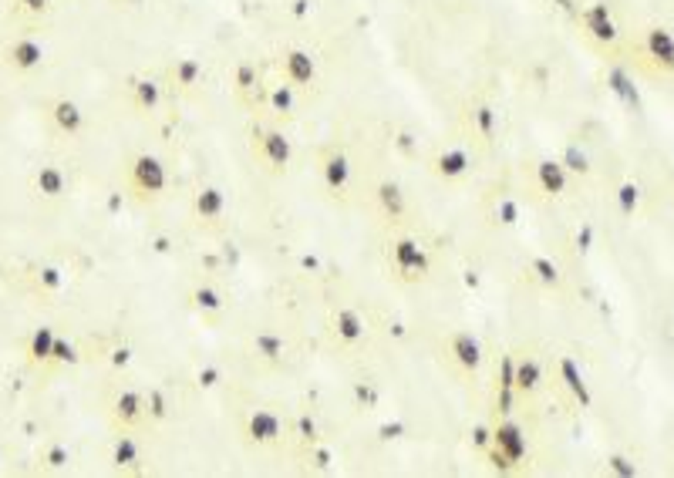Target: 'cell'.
Masks as SVG:
<instances>
[{
  "label": "cell",
  "instance_id": "cell-13",
  "mask_svg": "<svg viewBox=\"0 0 674 478\" xmlns=\"http://www.w3.org/2000/svg\"><path fill=\"white\" fill-rule=\"evenodd\" d=\"M334 334H337V341L341 344H358V341H365V320H361V313L358 310H347L341 306L337 313H334Z\"/></svg>",
  "mask_w": 674,
  "mask_h": 478
},
{
  "label": "cell",
  "instance_id": "cell-14",
  "mask_svg": "<svg viewBox=\"0 0 674 478\" xmlns=\"http://www.w3.org/2000/svg\"><path fill=\"white\" fill-rule=\"evenodd\" d=\"M513 381H516V391H520V394H533L539 384H543V364H539L533 354L520 357V361L513 364Z\"/></svg>",
  "mask_w": 674,
  "mask_h": 478
},
{
  "label": "cell",
  "instance_id": "cell-17",
  "mask_svg": "<svg viewBox=\"0 0 674 478\" xmlns=\"http://www.w3.org/2000/svg\"><path fill=\"white\" fill-rule=\"evenodd\" d=\"M378 202H381V209H385L388 219H402L404 209H408L404 192L398 189L395 182H381V186H378Z\"/></svg>",
  "mask_w": 674,
  "mask_h": 478
},
{
  "label": "cell",
  "instance_id": "cell-25",
  "mask_svg": "<svg viewBox=\"0 0 674 478\" xmlns=\"http://www.w3.org/2000/svg\"><path fill=\"white\" fill-rule=\"evenodd\" d=\"M610 88H614L617 95L624 98L631 108H640V98H637V88L631 84V77L624 75V71H610Z\"/></svg>",
  "mask_w": 674,
  "mask_h": 478
},
{
  "label": "cell",
  "instance_id": "cell-28",
  "mask_svg": "<svg viewBox=\"0 0 674 478\" xmlns=\"http://www.w3.org/2000/svg\"><path fill=\"white\" fill-rule=\"evenodd\" d=\"M193 300L203 313H219V310H223V297H219V290H212V287H199L193 293Z\"/></svg>",
  "mask_w": 674,
  "mask_h": 478
},
{
  "label": "cell",
  "instance_id": "cell-20",
  "mask_svg": "<svg viewBox=\"0 0 674 478\" xmlns=\"http://www.w3.org/2000/svg\"><path fill=\"white\" fill-rule=\"evenodd\" d=\"M142 411H145V401H142V394H135V391H122L115 401V418L122 424H132L135 418H142Z\"/></svg>",
  "mask_w": 674,
  "mask_h": 478
},
{
  "label": "cell",
  "instance_id": "cell-22",
  "mask_svg": "<svg viewBox=\"0 0 674 478\" xmlns=\"http://www.w3.org/2000/svg\"><path fill=\"white\" fill-rule=\"evenodd\" d=\"M233 84H236V91H240V95H250V91H256V88H260V75H256V64L243 61V64L236 68V75H233Z\"/></svg>",
  "mask_w": 674,
  "mask_h": 478
},
{
  "label": "cell",
  "instance_id": "cell-6",
  "mask_svg": "<svg viewBox=\"0 0 674 478\" xmlns=\"http://www.w3.org/2000/svg\"><path fill=\"white\" fill-rule=\"evenodd\" d=\"M448 354H452V361L459 364L465 374H476L482 367V344H479V337L469 334V330H455V334H452Z\"/></svg>",
  "mask_w": 674,
  "mask_h": 478
},
{
  "label": "cell",
  "instance_id": "cell-36",
  "mask_svg": "<svg viewBox=\"0 0 674 478\" xmlns=\"http://www.w3.org/2000/svg\"><path fill=\"white\" fill-rule=\"evenodd\" d=\"M27 10H44V0H24Z\"/></svg>",
  "mask_w": 674,
  "mask_h": 478
},
{
  "label": "cell",
  "instance_id": "cell-11",
  "mask_svg": "<svg viewBox=\"0 0 674 478\" xmlns=\"http://www.w3.org/2000/svg\"><path fill=\"white\" fill-rule=\"evenodd\" d=\"M321 175H324V186L330 192H344L351 182V162L344 152H328L321 162Z\"/></svg>",
  "mask_w": 674,
  "mask_h": 478
},
{
  "label": "cell",
  "instance_id": "cell-31",
  "mask_svg": "<svg viewBox=\"0 0 674 478\" xmlns=\"http://www.w3.org/2000/svg\"><path fill=\"white\" fill-rule=\"evenodd\" d=\"M38 61H41V47H38V44L24 40V44L14 47V64H20V68H34Z\"/></svg>",
  "mask_w": 674,
  "mask_h": 478
},
{
  "label": "cell",
  "instance_id": "cell-16",
  "mask_svg": "<svg viewBox=\"0 0 674 478\" xmlns=\"http://www.w3.org/2000/svg\"><path fill=\"white\" fill-rule=\"evenodd\" d=\"M226 209V195L216 189V186H206V189L196 192V216L206 219V223H216Z\"/></svg>",
  "mask_w": 674,
  "mask_h": 478
},
{
  "label": "cell",
  "instance_id": "cell-10",
  "mask_svg": "<svg viewBox=\"0 0 674 478\" xmlns=\"http://www.w3.org/2000/svg\"><path fill=\"white\" fill-rule=\"evenodd\" d=\"M247 431H250V438L256 445H270V441L280 438V431H284V421L277 411H267V408H260V411H253L250 414V424H247Z\"/></svg>",
  "mask_w": 674,
  "mask_h": 478
},
{
  "label": "cell",
  "instance_id": "cell-32",
  "mask_svg": "<svg viewBox=\"0 0 674 478\" xmlns=\"http://www.w3.org/2000/svg\"><path fill=\"white\" fill-rule=\"evenodd\" d=\"M115 461H118V465H132V461H138V448H135V441L129 438V435H122V438H118Z\"/></svg>",
  "mask_w": 674,
  "mask_h": 478
},
{
  "label": "cell",
  "instance_id": "cell-4",
  "mask_svg": "<svg viewBox=\"0 0 674 478\" xmlns=\"http://www.w3.org/2000/svg\"><path fill=\"white\" fill-rule=\"evenodd\" d=\"M132 186L142 195H162L166 186H169V172H166V165H162V158H155V155H138L132 162Z\"/></svg>",
  "mask_w": 674,
  "mask_h": 478
},
{
  "label": "cell",
  "instance_id": "cell-35",
  "mask_svg": "<svg viewBox=\"0 0 674 478\" xmlns=\"http://www.w3.org/2000/svg\"><path fill=\"white\" fill-rule=\"evenodd\" d=\"M145 404H152V414H155V418H162V414H166V401H162L159 394H152V398H149Z\"/></svg>",
  "mask_w": 674,
  "mask_h": 478
},
{
  "label": "cell",
  "instance_id": "cell-19",
  "mask_svg": "<svg viewBox=\"0 0 674 478\" xmlns=\"http://www.w3.org/2000/svg\"><path fill=\"white\" fill-rule=\"evenodd\" d=\"M54 121H58L61 132L78 135L81 125H85V115H81V108H78L75 101H58V105H54Z\"/></svg>",
  "mask_w": 674,
  "mask_h": 478
},
{
  "label": "cell",
  "instance_id": "cell-29",
  "mask_svg": "<svg viewBox=\"0 0 674 478\" xmlns=\"http://www.w3.org/2000/svg\"><path fill=\"white\" fill-rule=\"evenodd\" d=\"M637 202H640V189H637L634 182H624V186L617 189V206H620V212H624V216H634Z\"/></svg>",
  "mask_w": 674,
  "mask_h": 478
},
{
  "label": "cell",
  "instance_id": "cell-12",
  "mask_svg": "<svg viewBox=\"0 0 674 478\" xmlns=\"http://www.w3.org/2000/svg\"><path fill=\"white\" fill-rule=\"evenodd\" d=\"M559 381L566 384V391H570L583 408L594 404V394H590V387L583 381V371H580V364L573 361V357H559Z\"/></svg>",
  "mask_w": 674,
  "mask_h": 478
},
{
  "label": "cell",
  "instance_id": "cell-26",
  "mask_svg": "<svg viewBox=\"0 0 674 478\" xmlns=\"http://www.w3.org/2000/svg\"><path fill=\"white\" fill-rule=\"evenodd\" d=\"M38 189L44 192V195H61L64 192V175H61V169H41L38 172Z\"/></svg>",
  "mask_w": 674,
  "mask_h": 478
},
{
  "label": "cell",
  "instance_id": "cell-24",
  "mask_svg": "<svg viewBox=\"0 0 674 478\" xmlns=\"http://www.w3.org/2000/svg\"><path fill=\"white\" fill-rule=\"evenodd\" d=\"M199 77H203V64H199L196 58H182V61H175V81H179L182 88H193Z\"/></svg>",
  "mask_w": 674,
  "mask_h": 478
},
{
  "label": "cell",
  "instance_id": "cell-33",
  "mask_svg": "<svg viewBox=\"0 0 674 478\" xmlns=\"http://www.w3.org/2000/svg\"><path fill=\"white\" fill-rule=\"evenodd\" d=\"M563 165H566V172H580V175L590 169V165H587V155L580 152L577 145H570V149H566V162H563Z\"/></svg>",
  "mask_w": 674,
  "mask_h": 478
},
{
  "label": "cell",
  "instance_id": "cell-8",
  "mask_svg": "<svg viewBox=\"0 0 674 478\" xmlns=\"http://www.w3.org/2000/svg\"><path fill=\"white\" fill-rule=\"evenodd\" d=\"M644 51L661 71H674V34L668 27H651L644 34Z\"/></svg>",
  "mask_w": 674,
  "mask_h": 478
},
{
  "label": "cell",
  "instance_id": "cell-7",
  "mask_svg": "<svg viewBox=\"0 0 674 478\" xmlns=\"http://www.w3.org/2000/svg\"><path fill=\"white\" fill-rule=\"evenodd\" d=\"M284 77H287V84L293 88H307L314 84V77H317V61L310 51H300V47H293L284 54Z\"/></svg>",
  "mask_w": 674,
  "mask_h": 478
},
{
  "label": "cell",
  "instance_id": "cell-5",
  "mask_svg": "<svg viewBox=\"0 0 674 478\" xmlns=\"http://www.w3.org/2000/svg\"><path fill=\"white\" fill-rule=\"evenodd\" d=\"M580 24H583V31L594 40H600V44H614L617 34H620L614 17H610V10H607V3H587V7L580 10Z\"/></svg>",
  "mask_w": 674,
  "mask_h": 478
},
{
  "label": "cell",
  "instance_id": "cell-1",
  "mask_svg": "<svg viewBox=\"0 0 674 478\" xmlns=\"http://www.w3.org/2000/svg\"><path fill=\"white\" fill-rule=\"evenodd\" d=\"M388 263H391L395 276H398L402 283H418V280L428 276V269H432L428 249H425L418 239H411V236H398V239L388 243Z\"/></svg>",
  "mask_w": 674,
  "mask_h": 478
},
{
  "label": "cell",
  "instance_id": "cell-27",
  "mask_svg": "<svg viewBox=\"0 0 674 478\" xmlns=\"http://www.w3.org/2000/svg\"><path fill=\"white\" fill-rule=\"evenodd\" d=\"M270 108L280 112V115H290L293 112V84H277L270 91Z\"/></svg>",
  "mask_w": 674,
  "mask_h": 478
},
{
  "label": "cell",
  "instance_id": "cell-21",
  "mask_svg": "<svg viewBox=\"0 0 674 478\" xmlns=\"http://www.w3.org/2000/svg\"><path fill=\"white\" fill-rule=\"evenodd\" d=\"M54 341H58V334H54L51 327H41L38 334H34V341H31V357H34V361H47V357L54 354Z\"/></svg>",
  "mask_w": 674,
  "mask_h": 478
},
{
  "label": "cell",
  "instance_id": "cell-30",
  "mask_svg": "<svg viewBox=\"0 0 674 478\" xmlns=\"http://www.w3.org/2000/svg\"><path fill=\"white\" fill-rule=\"evenodd\" d=\"M533 273H536L546 287H557V283H559L557 263H553V260H546V256H536V260H533Z\"/></svg>",
  "mask_w": 674,
  "mask_h": 478
},
{
  "label": "cell",
  "instance_id": "cell-9",
  "mask_svg": "<svg viewBox=\"0 0 674 478\" xmlns=\"http://www.w3.org/2000/svg\"><path fill=\"white\" fill-rule=\"evenodd\" d=\"M566 182H570V175H566V165H563V162H557V158H543V162H536L539 192H546V195H563V192H566Z\"/></svg>",
  "mask_w": 674,
  "mask_h": 478
},
{
  "label": "cell",
  "instance_id": "cell-2",
  "mask_svg": "<svg viewBox=\"0 0 674 478\" xmlns=\"http://www.w3.org/2000/svg\"><path fill=\"white\" fill-rule=\"evenodd\" d=\"M489 451H492L496 465H502V468H513V465H520L522 455H526V435H522V428H520V424H516L513 418L499 421V424L492 428Z\"/></svg>",
  "mask_w": 674,
  "mask_h": 478
},
{
  "label": "cell",
  "instance_id": "cell-15",
  "mask_svg": "<svg viewBox=\"0 0 674 478\" xmlns=\"http://www.w3.org/2000/svg\"><path fill=\"white\" fill-rule=\"evenodd\" d=\"M469 165H472V158H469V152L465 149H445L439 158H435V172L442 175V179H462L465 172H469Z\"/></svg>",
  "mask_w": 674,
  "mask_h": 478
},
{
  "label": "cell",
  "instance_id": "cell-34",
  "mask_svg": "<svg viewBox=\"0 0 674 478\" xmlns=\"http://www.w3.org/2000/svg\"><path fill=\"white\" fill-rule=\"evenodd\" d=\"M610 468H614L617 475H627V478L637 475V465L634 461H627L624 455H614V458H610Z\"/></svg>",
  "mask_w": 674,
  "mask_h": 478
},
{
  "label": "cell",
  "instance_id": "cell-3",
  "mask_svg": "<svg viewBox=\"0 0 674 478\" xmlns=\"http://www.w3.org/2000/svg\"><path fill=\"white\" fill-rule=\"evenodd\" d=\"M253 138H256L253 145H256V152H260V162H263L267 169H273V172H284L290 165V155H293L287 135L273 132V128H256Z\"/></svg>",
  "mask_w": 674,
  "mask_h": 478
},
{
  "label": "cell",
  "instance_id": "cell-23",
  "mask_svg": "<svg viewBox=\"0 0 674 478\" xmlns=\"http://www.w3.org/2000/svg\"><path fill=\"white\" fill-rule=\"evenodd\" d=\"M472 125H476V132H479V138H492L496 135V112L489 108V105H476L472 108Z\"/></svg>",
  "mask_w": 674,
  "mask_h": 478
},
{
  "label": "cell",
  "instance_id": "cell-18",
  "mask_svg": "<svg viewBox=\"0 0 674 478\" xmlns=\"http://www.w3.org/2000/svg\"><path fill=\"white\" fill-rule=\"evenodd\" d=\"M132 91H135V105H138L142 112H155V108L162 105V88H159V81H152V77L132 81Z\"/></svg>",
  "mask_w": 674,
  "mask_h": 478
}]
</instances>
